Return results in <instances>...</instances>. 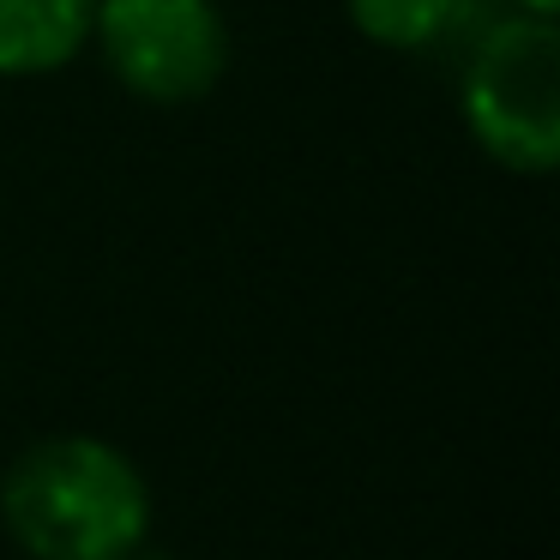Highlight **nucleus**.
Returning a JSON list of instances; mask_svg holds the SVG:
<instances>
[{
  "label": "nucleus",
  "mask_w": 560,
  "mask_h": 560,
  "mask_svg": "<svg viewBox=\"0 0 560 560\" xmlns=\"http://www.w3.org/2000/svg\"><path fill=\"white\" fill-rule=\"evenodd\" d=\"M458 109L470 139L512 175L560 163V37L555 19L506 7L464 37Z\"/></svg>",
  "instance_id": "2"
},
{
  "label": "nucleus",
  "mask_w": 560,
  "mask_h": 560,
  "mask_svg": "<svg viewBox=\"0 0 560 560\" xmlns=\"http://www.w3.org/2000/svg\"><path fill=\"white\" fill-rule=\"evenodd\" d=\"M97 0H0V79L61 73L91 43Z\"/></svg>",
  "instance_id": "4"
},
{
  "label": "nucleus",
  "mask_w": 560,
  "mask_h": 560,
  "mask_svg": "<svg viewBox=\"0 0 560 560\" xmlns=\"http://www.w3.org/2000/svg\"><path fill=\"white\" fill-rule=\"evenodd\" d=\"M91 43L115 85L158 109L211 97L230 73V25L218 0H97Z\"/></svg>",
  "instance_id": "3"
},
{
  "label": "nucleus",
  "mask_w": 560,
  "mask_h": 560,
  "mask_svg": "<svg viewBox=\"0 0 560 560\" xmlns=\"http://www.w3.org/2000/svg\"><path fill=\"white\" fill-rule=\"evenodd\" d=\"M512 7H518V13H536V19H555L560 0H512Z\"/></svg>",
  "instance_id": "6"
},
{
  "label": "nucleus",
  "mask_w": 560,
  "mask_h": 560,
  "mask_svg": "<svg viewBox=\"0 0 560 560\" xmlns=\"http://www.w3.org/2000/svg\"><path fill=\"white\" fill-rule=\"evenodd\" d=\"M0 524L31 560H139L151 482L115 440L49 434L0 476Z\"/></svg>",
  "instance_id": "1"
},
{
  "label": "nucleus",
  "mask_w": 560,
  "mask_h": 560,
  "mask_svg": "<svg viewBox=\"0 0 560 560\" xmlns=\"http://www.w3.org/2000/svg\"><path fill=\"white\" fill-rule=\"evenodd\" d=\"M343 13L392 55H434L476 31V0H343Z\"/></svg>",
  "instance_id": "5"
}]
</instances>
